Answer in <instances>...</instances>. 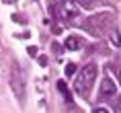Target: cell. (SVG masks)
<instances>
[{"instance_id": "6da1fadb", "label": "cell", "mask_w": 121, "mask_h": 113, "mask_svg": "<svg viewBox=\"0 0 121 113\" xmlns=\"http://www.w3.org/2000/svg\"><path fill=\"white\" fill-rule=\"evenodd\" d=\"M95 78H96V66H95V64L84 66L82 72H80L78 78H76V90H78V93H88V88L92 86Z\"/></svg>"}, {"instance_id": "7a4b0ae2", "label": "cell", "mask_w": 121, "mask_h": 113, "mask_svg": "<svg viewBox=\"0 0 121 113\" xmlns=\"http://www.w3.org/2000/svg\"><path fill=\"white\" fill-rule=\"evenodd\" d=\"M101 97L103 99H109V97H115V93H117V84H115L111 78H103L101 82Z\"/></svg>"}, {"instance_id": "3957f363", "label": "cell", "mask_w": 121, "mask_h": 113, "mask_svg": "<svg viewBox=\"0 0 121 113\" xmlns=\"http://www.w3.org/2000/svg\"><path fill=\"white\" fill-rule=\"evenodd\" d=\"M78 13H80V10H78V6L72 0H66L64 2V6H62V17H64L66 21H74L78 17Z\"/></svg>"}, {"instance_id": "277c9868", "label": "cell", "mask_w": 121, "mask_h": 113, "mask_svg": "<svg viewBox=\"0 0 121 113\" xmlns=\"http://www.w3.org/2000/svg\"><path fill=\"white\" fill-rule=\"evenodd\" d=\"M14 88H17L19 97L25 95V74H23V70H21V68L14 70Z\"/></svg>"}, {"instance_id": "5b68a950", "label": "cell", "mask_w": 121, "mask_h": 113, "mask_svg": "<svg viewBox=\"0 0 121 113\" xmlns=\"http://www.w3.org/2000/svg\"><path fill=\"white\" fill-rule=\"evenodd\" d=\"M82 47V41L76 37H68L66 39V50H80Z\"/></svg>"}, {"instance_id": "8992f818", "label": "cell", "mask_w": 121, "mask_h": 113, "mask_svg": "<svg viewBox=\"0 0 121 113\" xmlns=\"http://www.w3.org/2000/svg\"><path fill=\"white\" fill-rule=\"evenodd\" d=\"M74 70H76V68H74V64H68V66H66V74H68V76L74 74Z\"/></svg>"}, {"instance_id": "52a82bcc", "label": "cell", "mask_w": 121, "mask_h": 113, "mask_svg": "<svg viewBox=\"0 0 121 113\" xmlns=\"http://www.w3.org/2000/svg\"><path fill=\"white\" fill-rule=\"evenodd\" d=\"M92 2L95 0H78V4H82V6H92Z\"/></svg>"}, {"instance_id": "ba28073f", "label": "cell", "mask_w": 121, "mask_h": 113, "mask_svg": "<svg viewBox=\"0 0 121 113\" xmlns=\"http://www.w3.org/2000/svg\"><path fill=\"white\" fill-rule=\"evenodd\" d=\"M92 113H111V111H109V109H105V107H96Z\"/></svg>"}, {"instance_id": "9c48e42d", "label": "cell", "mask_w": 121, "mask_h": 113, "mask_svg": "<svg viewBox=\"0 0 121 113\" xmlns=\"http://www.w3.org/2000/svg\"><path fill=\"white\" fill-rule=\"evenodd\" d=\"M119 113H121V99H119Z\"/></svg>"}]
</instances>
